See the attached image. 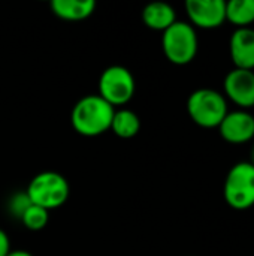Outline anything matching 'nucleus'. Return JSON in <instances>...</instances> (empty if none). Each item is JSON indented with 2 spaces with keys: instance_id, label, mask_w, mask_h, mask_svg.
Wrapping results in <instances>:
<instances>
[{
  "instance_id": "f03ea898",
  "label": "nucleus",
  "mask_w": 254,
  "mask_h": 256,
  "mask_svg": "<svg viewBox=\"0 0 254 256\" xmlns=\"http://www.w3.org/2000/svg\"><path fill=\"white\" fill-rule=\"evenodd\" d=\"M25 195L33 206L51 212L61 207L67 201L69 183L58 172L43 171L30 180Z\"/></svg>"
},
{
  "instance_id": "1a4fd4ad",
  "label": "nucleus",
  "mask_w": 254,
  "mask_h": 256,
  "mask_svg": "<svg viewBox=\"0 0 254 256\" xmlns=\"http://www.w3.org/2000/svg\"><path fill=\"white\" fill-rule=\"evenodd\" d=\"M225 94L243 110L254 106V70L234 68L225 78Z\"/></svg>"
},
{
  "instance_id": "dca6fc26",
  "label": "nucleus",
  "mask_w": 254,
  "mask_h": 256,
  "mask_svg": "<svg viewBox=\"0 0 254 256\" xmlns=\"http://www.w3.org/2000/svg\"><path fill=\"white\" fill-rule=\"evenodd\" d=\"M10 252V243H9V237L6 236L4 231L0 230V256H6Z\"/></svg>"
},
{
  "instance_id": "0eeeda50",
  "label": "nucleus",
  "mask_w": 254,
  "mask_h": 256,
  "mask_svg": "<svg viewBox=\"0 0 254 256\" xmlns=\"http://www.w3.org/2000/svg\"><path fill=\"white\" fill-rule=\"evenodd\" d=\"M186 10L193 27L213 30L226 22L225 0H187Z\"/></svg>"
},
{
  "instance_id": "39448f33",
  "label": "nucleus",
  "mask_w": 254,
  "mask_h": 256,
  "mask_svg": "<svg viewBox=\"0 0 254 256\" xmlns=\"http://www.w3.org/2000/svg\"><path fill=\"white\" fill-rule=\"evenodd\" d=\"M223 195L234 210H249L254 206V165L252 162L235 164L225 180Z\"/></svg>"
},
{
  "instance_id": "a211bd4d",
  "label": "nucleus",
  "mask_w": 254,
  "mask_h": 256,
  "mask_svg": "<svg viewBox=\"0 0 254 256\" xmlns=\"http://www.w3.org/2000/svg\"><path fill=\"white\" fill-rule=\"evenodd\" d=\"M252 164L254 165V147H253V152H252Z\"/></svg>"
},
{
  "instance_id": "20e7f679",
  "label": "nucleus",
  "mask_w": 254,
  "mask_h": 256,
  "mask_svg": "<svg viewBox=\"0 0 254 256\" xmlns=\"http://www.w3.org/2000/svg\"><path fill=\"white\" fill-rule=\"evenodd\" d=\"M162 48L165 57L177 64L184 66L195 60L199 48V40L195 27L186 21H175L162 36Z\"/></svg>"
},
{
  "instance_id": "ddd939ff",
  "label": "nucleus",
  "mask_w": 254,
  "mask_h": 256,
  "mask_svg": "<svg viewBox=\"0 0 254 256\" xmlns=\"http://www.w3.org/2000/svg\"><path fill=\"white\" fill-rule=\"evenodd\" d=\"M226 21L237 28L250 27L254 22V0L226 2Z\"/></svg>"
},
{
  "instance_id": "4468645a",
  "label": "nucleus",
  "mask_w": 254,
  "mask_h": 256,
  "mask_svg": "<svg viewBox=\"0 0 254 256\" xmlns=\"http://www.w3.org/2000/svg\"><path fill=\"white\" fill-rule=\"evenodd\" d=\"M141 129V120L136 112L130 110H118L114 112L111 130L123 140H129L138 135Z\"/></svg>"
},
{
  "instance_id": "423d86ee",
  "label": "nucleus",
  "mask_w": 254,
  "mask_h": 256,
  "mask_svg": "<svg viewBox=\"0 0 254 256\" xmlns=\"http://www.w3.org/2000/svg\"><path fill=\"white\" fill-rule=\"evenodd\" d=\"M135 78L124 66L114 64L100 74L99 96L114 108L130 102L135 94Z\"/></svg>"
},
{
  "instance_id": "9d476101",
  "label": "nucleus",
  "mask_w": 254,
  "mask_h": 256,
  "mask_svg": "<svg viewBox=\"0 0 254 256\" xmlns=\"http://www.w3.org/2000/svg\"><path fill=\"white\" fill-rule=\"evenodd\" d=\"M229 52L237 69L254 70V28H235L231 34Z\"/></svg>"
},
{
  "instance_id": "9b49d317",
  "label": "nucleus",
  "mask_w": 254,
  "mask_h": 256,
  "mask_svg": "<svg viewBox=\"0 0 254 256\" xmlns=\"http://www.w3.org/2000/svg\"><path fill=\"white\" fill-rule=\"evenodd\" d=\"M142 21L151 30L165 32L177 21V14L169 3L153 2L142 9Z\"/></svg>"
},
{
  "instance_id": "6e6552de",
  "label": "nucleus",
  "mask_w": 254,
  "mask_h": 256,
  "mask_svg": "<svg viewBox=\"0 0 254 256\" xmlns=\"http://www.w3.org/2000/svg\"><path fill=\"white\" fill-rule=\"evenodd\" d=\"M219 132L229 144H246L254 138V116L247 110L229 111L219 126Z\"/></svg>"
},
{
  "instance_id": "2eb2a0df",
  "label": "nucleus",
  "mask_w": 254,
  "mask_h": 256,
  "mask_svg": "<svg viewBox=\"0 0 254 256\" xmlns=\"http://www.w3.org/2000/svg\"><path fill=\"white\" fill-rule=\"evenodd\" d=\"M48 213H49L48 210L30 204L22 212V214L19 216V219H21L22 225L28 231H42L48 225V220H49V214Z\"/></svg>"
},
{
  "instance_id": "f8f14e48",
  "label": "nucleus",
  "mask_w": 254,
  "mask_h": 256,
  "mask_svg": "<svg viewBox=\"0 0 254 256\" xmlns=\"http://www.w3.org/2000/svg\"><path fill=\"white\" fill-rule=\"evenodd\" d=\"M51 9L64 21H82L94 12L96 3L93 0H52Z\"/></svg>"
},
{
  "instance_id": "f3484780",
  "label": "nucleus",
  "mask_w": 254,
  "mask_h": 256,
  "mask_svg": "<svg viewBox=\"0 0 254 256\" xmlns=\"http://www.w3.org/2000/svg\"><path fill=\"white\" fill-rule=\"evenodd\" d=\"M6 256H33L31 254L25 252V250H10Z\"/></svg>"
},
{
  "instance_id": "f257e3e1",
  "label": "nucleus",
  "mask_w": 254,
  "mask_h": 256,
  "mask_svg": "<svg viewBox=\"0 0 254 256\" xmlns=\"http://www.w3.org/2000/svg\"><path fill=\"white\" fill-rule=\"evenodd\" d=\"M115 108L99 94L81 98L72 108L70 122L73 129L82 136H99L111 129Z\"/></svg>"
},
{
  "instance_id": "7ed1b4c3",
  "label": "nucleus",
  "mask_w": 254,
  "mask_h": 256,
  "mask_svg": "<svg viewBox=\"0 0 254 256\" xmlns=\"http://www.w3.org/2000/svg\"><path fill=\"white\" fill-rule=\"evenodd\" d=\"M187 112L190 118L201 128H219L226 114L229 112L228 100L217 90L199 88L189 96Z\"/></svg>"
}]
</instances>
